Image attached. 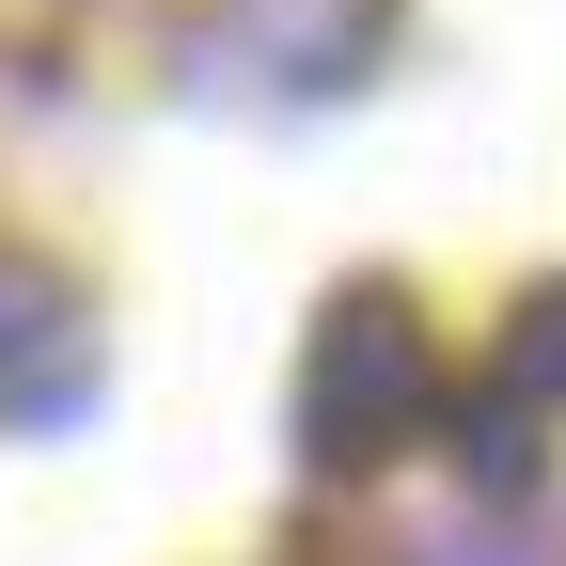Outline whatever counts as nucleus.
<instances>
[{"label":"nucleus","instance_id":"f257e3e1","mask_svg":"<svg viewBox=\"0 0 566 566\" xmlns=\"http://www.w3.org/2000/svg\"><path fill=\"white\" fill-rule=\"evenodd\" d=\"M441 424V331L409 283H346L300 346V457L315 472H394Z\"/></svg>","mask_w":566,"mask_h":566},{"label":"nucleus","instance_id":"f03ea898","mask_svg":"<svg viewBox=\"0 0 566 566\" xmlns=\"http://www.w3.org/2000/svg\"><path fill=\"white\" fill-rule=\"evenodd\" d=\"M95 409V283L63 252H17L0 237V424H80Z\"/></svg>","mask_w":566,"mask_h":566},{"label":"nucleus","instance_id":"7ed1b4c3","mask_svg":"<svg viewBox=\"0 0 566 566\" xmlns=\"http://www.w3.org/2000/svg\"><path fill=\"white\" fill-rule=\"evenodd\" d=\"M566 394V283L551 300H520V331H504V394H488V424L520 441V409H551Z\"/></svg>","mask_w":566,"mask_h":566}]
</instances>
